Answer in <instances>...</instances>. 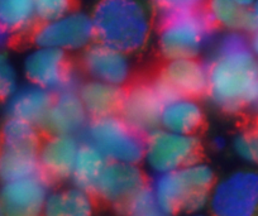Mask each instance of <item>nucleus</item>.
I'll use <instances>...</instances> for the list:
<instances>
[{
  "label": "nucleus",
  "instance_id": "obj_1",
  "mask_svg": "<svg viewBox=\"0 0 258 216\" xmlns=\"http://www.w3.org/2000/svg\"><path fill=\"white\" fill-rule=\"evenodd\" d=\"M208 66L207 95L228 114H235L258 101V58L239 32L218 43Z\"/></svg>",
  "mask_w": 258,
  "mask_h": 216
},
{
  "label": "nucleus",
  "instance_id": "obj_2",
  "mask_svg": "<svg viewBox=\"0 0 258 216\" xmlns=\"http://www.w3.org/2000/svg\"><path fill=\"white\" fill-rule=\"evenodd\" d=\"M91 21L96 41L128 54L141 51L150 38V16L138 0H100Z\"/></svg>",
  "mask_w": 258,
  "mask_h": 216
},
{
  "label": "nucleus",
  "instance_id": "obj_3",
  "mask_svg": "<svg viewBox=\"0 0 258 216\" xmlns=\"http://www.w3.org/2000/svg\"><path fill=\"white\" fill-rule=\"evenodd\" d=\"M214 185L212 168L197 161L181 170L155 175L150 187L163 211L172 216L178 212H202L209 205Z\"/></svg>",
  "mask_w": 258,
  "mask_h": 216
},
{
  "label": "nucleus",
  "instance_id": "obj_4",
  "mask_svg": "<svg viewBox=\"0 0 258 216\" xmlns=\"http://www.w3.org/2000/svg\"><path fill=\"white\" fill-rule=\"evenodd\" d=\"M157 44L166 59L198 58L213 34L214 24L200 8L160 13Z\"/></svg>",
  "mask_w": 258,
  "mask_h": 216
},
{
  "label": "nucleus",
  "instance_id": "obj_5",
  "mask_svg": "<svg viewBox=\"0 0 258 216\" xmlns=\"http://www.w3.org/2000/svg\"><path fill=\"white\" fill-rule=\"evenodd\" d=\"M83 133L84 140L98 148L110 162H143L145 135L126 124L119 114L91 119Z\"/></svg>",
  "mask_w": 258,
  "mask_h": 216
},
{
  "label": "nucleus",
  "instance_id": "obj_6",
  "mask_svg": "<svg viewBox=\"0 0 258 216\" xmlns=\"http://www.w3.org/2000/svg\"><path fill=\"white\" fill-rule=\"evenodd\" d=\"M200 140L197 135L178 134L157 128L145 135L143 162L153 175L173 172L199 161Z\"/></svg>",
  "mask_w": 258,
  "mask_h": 216
},
{
  "label": "nucleus",
  "instance_id": "obj_7",
  "mask_svg": "<svg viewBox=\"0 0 258 216\" xmlns=\"http://www.w3.org/2000/svg\"><path fill=\"white\" fill-rule=\"evenodd\" d=\"M212 216H258V172L237 171L213 186Z\"/></svg>",
  "mask_w": 258,
  "mask_h": 216
},
{
  "label": "nucleus",
  "instance_id": "obj_8",
  "mask_svg": "<svg viewBox=\"0 0 258 216\" xmlns=\"http://www.w3.org/2000/svg\"><path fill=\"white\" fill-rule=\"evenodd\" d=\"M94 39L91 17L74 11L58 19L41 23L33 34L37 47H48L66 53L86 49Z\"/></svg>",
  "mask_w": 258,
  "mask_h": 216
},
{
  "label": "nucleus",
  "instance_id": "obj_9",
  "mask_svg": "<svg viewBox=\"0 0 258 216\" xmlns=\"http://www.w3.org/2000/svg\"><path fill=\"white\" fill-rule=\"evenodd\" d=\"M23 71L29 83L53 94L78 89L75 71L68 53L59 49L37 47L24 59Z\"/></svg>",
  "mask_w": 258,
  "mask_h": 216
},
{
  "label": "nucleus",
  "instance_id": "obj_10",
  "mask_svg": "<svg viewBox=\"0 0 258 216\" xmlns=\"http://www.w3.org/2000/svg\"><path fill=\"white\" fill-rule=\"evenodd\" d=\"M163 105L153 83H138L124 90L119 115L135 130L147 135L160 128Z\"/></svg>",
  "mask_w": 258,
  "mask_h": 216
},
{
  "label": "nucleus",
  "instance_id": "obj_11",
  "mask_svg": "<svg viewBox=\"0 0 258 216\" xmlns=\"http://www.w3.org/2000/svg\"><path fill=\"white\" fill-rule=\"evenodd\" d=\"M48 182L41 173L4 182L0 187V210L3 216H42L49 193Z\"/></svg>",
  "mask_w": 258,
  "mask_h": 216
},
{
  "label": "nucleus",
  "instance_id": "obj_12",
  "mask_svg": "<svg viewBox=\"0 0 258 216\" xmlns=\"http://www.w3.org/2000/svg\"><path fill=\"white\" fill-rule=\"evenodd\" d=\"M145 186L146 177L140 165L109 161L94 187L93 195L109 205L120 207Z\"/></svg>",
  "mask_w": 258,
  "mask_h": 216
},
{
  "label": "nucleus",
  "instance_id": "obj_13",
  "mask_svg": "<svg viewBox=\"0 0 258 216\" xmlns=\"http://www.w3.org/2000/svg\"><path fill=\"white\" fill-rule=\"evenodd\" d=\"M83 68L91 80L110 85H125L132 75V64L128 53L114 47L100 43H91L83 54Z\"/></svg>",
  "mask_w": 258,
  "mask_h": 216
},
{
  "label": "nucleus",
  "instance_id": "obj_14",
  "mask_svg": "<svg viewBox=\"0 0 258 216\" xmlns=\"http://www.w3.org/2000/svg\"><path fill=\"white\" fill-rule=\"evenodd\" d=\"M88 123L89 115L78 89H68L54 94L51 108L42 121L39 130L44 131L47 135H78L79 133H83Z\"/></svg>",
  "mask_w": 258,
  "mask_h": 216
},
{
  "label": "nucleus",
  "instance_id": "obj_15",
  "mask_svg": "<svg viewBox=\"0 0 258 216\" xmlns=\"http://www.w3.org/2000/svg\"><path fill=\"white\" fill-rule=\"evenodd\" d=\"M81 141L76 135L53 134L41 141L39 172L48 181L71 180Z\"/></svg>",
  "mask_w": 258,
  "mask_h": 216
},
{
  "label": "nucleus",
  "instance_id": "obj_16",
  "mask_svg": "<svg viewBox=\"0 0 258 216\" xmlns=\"http://www.w3.org/2000/svg\"><path fill=\"white\" fill-rule=\"evenodd\" d=\"M158 78L177 96L198 99L208 91V66L198 58L170 59Z\"/></svg>",
  "mask_w": 258,
  "mask_h": 216
},
{
  "label": "nucleus",
  "instance_id": "obj_17",
  "mask_svg": "<svg viewBox=\"0 0 258 216\" xmlns=\"http://www.w3.org/2000/svg\"><path fill=\"white\" fill-rule=\"evenodd\" d=\"M53 95L51 91L33 84L18 88V90L7 100L8 115L39 128L51 108Z\"/></svg>",
  "mask_w": 258,
  "mask_h": 216
},
{
  "label": "nucleus",
  "instance_id": "obj_18",
  "mask_svg": "<svg viewBox=\"0 0 258 216\" xmlns=\"http://www.w3.org/2000/svg\"><path fill=\"white\" fill-rule=\"evenodd\" d=\"M204 110L197 99L178 96L163 105L160 128L178 134L195 135L204 125Z\"/></svg>",
  "mask_w": 258,
  "mask_h": 216
},
{
  "label": "nucleus",
  "instance_id": "obj_19",
  "mask_svg": "<svg viewBox=\"0 0 258 216\" xmlns=\"http://www.w3.org/2000/svg\"><path fill=\"white\" fill-rule=\"evenodd\" d=\"M78 93L90 119L119 114L124 98L123 88L96 80L81 84Z\"/></svg>",
  "mask_w": 258,
  "mask_h": 216
},
{
  "label": "nucleus",
  "instance_id": "obj_20",
  "mask_svg": "<svg viewBox=\"0 0 258 216\" xmlns=\"http://www.w3.org/2000/svg\"><path fill=\"white\" fill-rule=\"evenodd\" d=\"M94 212L93 193L73 186L49 192L42 216H94Z\"/></svg>",
  "mask_w": 258,
  "mask_h": 216
},
{
  "label": "nucleus",
  "instance_id": "obj_21",
  "mask_svg": "<svg viewBox=\"0 0 258 216\" xmlns=\"http://www.w3.org/2000/svg\"><path fill=\"white\" fill-rule=\"evenodd\" d=\"M38 150L3 144L0 152V181L4 183L39 175Z\"/></svg>",
  "mask_w": 258,
  "mask_h": 216
},
{
  "label": "nucleus",
  "instance_id": "obj_22",
  "mask_svg": "<svg viewBox=\"0 0 258 216\" xmlns=\"http://www.w3.org/2000/svg\"><path fill=\"white\" fill-rule=\"evenodd\" d=\"M208 17L214 26L232 32H255L258 29L252 9H244L233 0H208Z\"/></svg>",
  "mask_w": 258,
  "mask_h": 216
},
{
  "label": "nucleus",
  "instance_id": "obj_23",
  "mask_svg": "<svg viewBox=\"0 0 258 216\" xmlns=\"http://www.w3.org/2000/svg\"><path fill=\"white\" fill-rule=\"evenodd\" d=\"M108 162L105 156L93 144L86 140L81 141L71 176L74 186L93 193L94 187Z\"/></svg>",
  "mask_w": 258,
  "mask_h": 216
},
{
  "label": "nucleus",
  "instance_id": "obj_24",
  "mask_svg": "<svg viewBox=\"0 0 258 216\" xmlns=\"http://www.w3.org/2000/svg\"><path fill=\"white\" fill-rule=\"evenodd\" d=\"M36 21L34 0H0V23L13 34L29 31Z\"/></svg>",
  "mask_w": 258,
  "mask_h": 216
},
{
  "label": "nucleus",
  "instance_id": "obj_25",
  "mask_svg": "<svg viewBox=\"0 0 258 216\" xmlns=\"http://www.w3.org/2000/svg\"><path fill=\"white\" fill-rule=\"evenodd\" d=\"M0 131L3 136V144L34 148H39L41 146L42 140L41 135H39L41 130L38 126L21 120V119L9 116Z\"/></svg>",
  "mask_w": 258,
  "mask_h": 216
},
{
  "label": "nucleus",
  "instance_id": "obj_26",
  "mask_svg": "<svg viewBox=\"0 0 258 216\" xmlns=\"http://www.w3.org/2000/svg\"><path fill=\"white\" fill-rule=\"evenodd\" d=\"M119 210L124 216H168L158 203L152 188L147 185L128 198Z\"/></svg>",
  "mask_w": 258,
  "mask_h": 216
},
{
  "label": "nucleus",
  "instance_id": "obj_27",
  "mask_svg": "<svg viewBox=\"0 0 258 216\" xmlns=\"http://www.w3.org/2000/svg\"><path fill=\"white\" fill-rule=\"evenodd\" d=\"M74 0H34L36 18L41 23L54 21L73 12Z\"/></svg>",
  "mask_w": 258,
  "mask_h": 216
},
{
  "label": "nucleus",
  "instance_id": "obj_28",
  "mask_svg": "<svg viewBox=\"0 0 258 216\" xmlns=\"http://www.w3.org/2000/svg\"><path fill=\"white\" fill-rule=\"evenodd\" d=\"M18 90V75L6 56L0 54V101L8 100Z\"/></svg>",
  "mask_w": 258,
  "mask_h": 216
},
{
  "label": "nucleus",
  "instance_id": "obj_29",
  "mask_svg": "<svg viewBox=\"0 0 258 216\" xmlns=\"http://www.w3.org/2000/svg\"><path fill=\"white\" fill-rule=\"evenodd\" d=\"M233 147L242 160L250 163H258V147L253 131H243L238 134Z\"/></svg>",
  "mask_w": 258,
  "mask_h": 216
},
{
  "label": "nucleus",
  "instance_id": "obj_30",
  "mask_svg": "<svg viewBox=\"0 0 258 216\" xmlns=\"http://www.w3.org/2000/svg\"><path fill=\"white\" fill-rule=\"evenodd\" d=\"M153 2L160 9V13L200 8V4L203 3V0H153Z\"/></svg>",
  "mask_w": 258,
  "mask_h": 216
},
{
  "label": "nucleus",
  "instance_id": "obj_31",
  "mask_svg": "<svg viewBox=\"0 0 258 216\" xmlns=\"http://www.w3.org/2000/svg\"><path fill=\"white\" fill-rule=\"evenodd\" d=\"M12 37H13L12 31H9L4 24L0 23V48H2V47H6L7 44L11 42Z\"/></svg>",
  "mask_w": 258,
  "mask_h": 216
},
{
  "label": "nucleus",
  "instance_id": "obj_32",
  "mask_svg": "<svg viewBox=\"0 0 258 216\" xmlns=\"http://www.w3.org/2000/svg\"><path fill=\"white\" fill-rule=\"evenodd\" d=\"M233 2L244 9H250L253 7V4L255 3V0H233Z\"/></svg>",
  "mask_w": 258,
  "mask_h": 216
},
{
  "label": "nucleus",
  "instance_id": "obj_33",
  "mask_svg": "<svg viewBox=\"0 0 258 216\" xmlns=\"http://www.w3.org/2000/svg\"><path fill=\"white\" fill-rule=\"evenodd\" d=\"M214 146L215 147L218 148V150H220V148H223L225 146V141H224V139H222V138H218V139H215V141H214Z\"/></svg>",
  "mask_w": 258,
  "mask_h": 216
},
{
  "label": "nucleus",
  "instance_id": "obj_34",
  "mask_svg": "<svg viewBox=\"0 0 258 216\" xmlns=\"http://www.w3.org/2000/svg\"><path fill=\"white\" fill-rule=\"evenodd\" d=\"M252 12H253V14H254L255 22H257V26H258V0H255V3L253 4Z\"/></svg>",
  "mask_w": 258,
  "mask_h": 216
},
{
  "label": "nucleus",
  "instance_id": "obj_35",
  "mask_svg": "<svg viewBox=\"0 0 258 216\" xmlns=\"http://www.w3.org/2000/svg\"><path fill=\"white\" fill-rule=\"evenodd\" d=\"M190 216H212V215H207V213H203V212H197V213H190Z\"/></svg>",
  "mask_w": 258,
  "mask_h": 216
},
{
  "label": "nucleus",
  "instance_id": "obj_36",
  "mask_svg": "<svg viewBox=\"0 0 258 216\" xmlns=\"http://www.w3.org/2000/svg\"><path fill=\"white\" fill-rule=\"evenodd\" d=\"M253 134H254V138H255V141H257V147H258V128L255 129V130H253Z\"/></svg>",
  "mask_w": 258,
  "mask_h": 216
},
{
  "label": "nucleus",
  "instance_id": "obj_37",
  "mask_svg": "<svg viewBox=\"0 0 258 216\" xmlns=\"http://www.w3.org/2000/svg\"><path fill=\"white\" fill-rule=\"evenodd\" d=\"M3 150V136H2V131H0V152Z\"/></svg>",
  "mask_w": 258,
  "mask_h": 216
},
{
  "label": "nucleus",
  "instance_id": "obj_38",
  "mask_svg": "<svg viewBox=\"0 0 258 216\" xmlns=\"http://www.w3.org/2000/svg\"><path fill=\"white\" fill-rule=\"evenodd\" d=\"M0 216H3V213H2V210H0Z\"/></svg>",
  "mask_w": 258,
  "mask_h": 216
},
{
  "label": "nucleus",
  "instance_id": "obj_39",
  "mask_svg": "<svg viewBox=\"0 0 258 216\" xmlns=\"http://www.w3.org/2000/svg\"><path fill=\"white\" fill-rule=\"evenodd\" d=\"M257 104H258V101H257Z\"/></svg>",
  "mask_w": 258,
  "mask_h": 216
}]
</instances>
